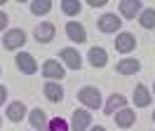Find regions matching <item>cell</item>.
Wrapping results in <instances>:
<instances>
[{
  "mask_svg": "<svg viewBox=\"0 0 155 131\" xmlns=\"http://www.w3.org/2000/svg\"><path fill=\"white\" fill-rule=\"evenodd\" d=\"M97 24H99V30H101V33H117L120 26H122V21H120V17H117L115 12L101 14V19H99Z\"/></svg>",
  "mask_w": 155,
  "mask_h": 131,
  "instance_id": "7a4b0ae2",
  "label": "cell"
},
{
  "mask_svg": "<svg viewBox=\"0 0 155 131\" xmlns=\"http://www.w3.org/2000/svg\"><path fill=\"white\" fill-rule=\"evenodd\" d=\"M5 98H7V89H5V87H2V84H0V105H2V103H5Z\"/></svg>",
  "mask_w": 155,
  "mask_h": 131,
  "instance_id": "484cf974",
  "label": "cell"
},
{
  "mask_svg": "<svg viewBox=\"0 0 155 131\" xmlns=\"http://www.w3.org/2000/svg\"><path fill=\"white\" fill-rule=\"evenodd\" d=\"M136 47V37L132 35V33H117L115 35V49L120 52V54H129L132 49Z\"/></svg>",
  "mask_w": 155,
  "mask_h": 131,
  "instance_id": "9c48e42d",
  "label": "cell"
},
{
  "mask_svg": "<svg viewBox=\"0 0 155 131\" xmlns=\"http://www.w3.org/2000/svg\"><path fill=\"white\" fill-rule=\"evenodd\" d=\"M59 59H64V63H66L71 70H80V68H82V56L78 54V49H73V47L61 49V52H59Z\"/></svg>",
  "mask_w": 155,
  "mask_h": 131,
  "instance_id": "52a82bcc",
  "label": "cell"
},
{
  "mask_svg": "<svg viewBox=\"0 0 155 131\" xmlns=\"http://www.w3.org/2000/svg\"><path fill=\"white\" fill-rule=\"evenodd\" d=\"M150 101H153V96H150V91H148V87H146V84H136V89H134V105H139V108H148Z\"/></svg>",
  "mask_w": 155,
  "mask_h": 131,
  "instance_id": "2e32d148",
  "label": "cell"
},
{
  "mask_svg": "<svg viewBox=\"0 0 155 131\" xmlns=\"http://www.w3.org/2000/svg\"><path fill=\"white\" fill-rule=\"evenodd\" d=\"M141 70V63L136 61V59H122L120 63H117V73L120 75H134Z\"/></svg>",
  "mask_w": 155,
  "mask_h": 131,
  "instance_id": "d6986e66",
  "label": "cell"
},
{
  "mask_svg": "<svg viewBox=\"0 0 155 131\" xmlns=\"http://www.w3.org/2000/svg\"><path fill=\"white\" fill-rule=\"evenodd\" d=\"M143 12V5L139 2V0H122L120 2V14L125 19H134V17H139Z\"/></svg>",
  "mask_w": 155,
  "mask_h": 131,
  "instance_id": "7c38bea8",
  "label": "cell"
},
{
  "mask_svg": "<svg viewBox=\"0 0 155 131\" xmlns=\"http://www.w3.org/2000/svg\"><path fill=\"white\" fill-rule=\"evenodd\" d=\"M14 63H17V68H19L21 73H26V75L38 73V63H35L33 54H28V52H19L17 59H14Z\"/></svg>",
  "mask_w": 155,
  "mask_h": 131,
  "instance_id": "5b68a950",
  "label": "cell"
},
{
  "mask_svg": "<svg viewBox=\"0 0 155 131\" xmlns=\"http://www.w3.org/2000/svg\"><path fill=\"white\" fill-rule=\"evenodd\" d=\"M89 5H92V7H101V5H106L108 0H87Z\"/></svg>",
  "mask_w": 155,
  "mask_h": 131,
  "instance_id": "d4e9b609",
  "label": "cell"
},
{
  "mask_svg": "<svg viewBox=\"0 0 155 131\" xmlns=\"http://www.w3.org/2000/svg\"><path fill=\"white\" fill-rule=\"evenodd\" d=\"M42 75L47 77L49 82H59V80L64 77V66L59 63L57 59H47L45 66H42Z\"/></svg>",
  "mask_w": 155,
  "mask_h": 131,
  "instance_id": "8992f818",
  "label": "cell"
},
{
  "mask_svg": "<svg viewBox=\"0 0 155 131\" xmlns=\"http://www.w3.org/2000/svg\"><path fill=\"white\" fill-rule=\"evenodd\" d=\"M89 131H106V129H104V126H92Z\"/></svg>",
  "mask_w": 155,
  "mask_h": 131,
  "instance_id": "4316f807",
  "label": "cell"
},
{
  "mask_svg": "<svg viewBox=\"0 0 155 131\" xmlns=\"http://www.w3.org/2000/svg\"><path fill=\"white\" fill-rule=\"evenodd\" d=\"M153 120H155V110H153Z\"/></svg>",
  "mask_w": 155,
  "mask_h": 131,
  "instance_id": "83f0119b",
  "label": "cell"
},
{
  "mask_svg": "<svg viewBox=\"0 0 155 131\" xmlns=\"http://www.w3.org/2000/svg\"><path fill=\"white\" fill-rule=\"evenodd\" d=\"M54 33H57V28L52 26L49 21H42V24H38V26H35V30H33L35 40H38V42H42V45L52 42V40H54Z\"/></svg>",
  "mask_w": 155,
  "mask_h": 131,
  "instance_id": "ba28073f",
  "label": "cell"
},
{
  "mask_svg": "<svg viewBox=\"0 0 155 131\" xmlns=\"http://www.w3.org/2000/svg\"><path fill=\"white\" fill-rule=\"evenodd\" d=\"M2 28H7V14L5 12H0V30Z\"/></svg>",
  "mask_w": 155,
  "mask_h": 131,
  "instance_id": "cb8c5ba5",
  "label": "cell"
},
{
  "mask_svg": "<svg viewBox=\"0 0 155 131\" xmlns=\"http://www.w3.org/2000/svg\"><path fill=\"white\" fill-rule=\"evenodd\" d=\"M113 117H115V124L120 126V129H129V126H132V124L136 122L134 110H129V108H122V110H117Z\"/></svg>",
  "mask_w": 155,
  "mask_h": 131,
  "instance_id": "5bb4252c",
  "label": "cell"
},
{
  "mask_svg": "<svg viewBox=\"0 0 155 131\" xmlns=\"http://www.w3.org/2000/svg\"><path fill=\"white\" fill-rule=\"evenodd\" d=\"M61 9H64V14H68V17H75V14H80L82 5H80L78 0H64V2H61Z\"/></svg>",
  "mask_w": 155,
  "mask_h": 131,
  "instance_id": "7402d4cb",
  "label": "cell"
},
{
  "mask_svg": "<svg viewBox=\"0 0 155 131\" xmlns=\"http://www.w3.org/2000/svg\"><path fill=\"white\" fill-rule=\"evenodd\" d=\"M52 9V0H31V12L35 17H42Z\"/></svg>",
  "mask_w": 155,
  "mask_h": 131,
  "instance_id": "ffe728a7",
  "label": "cell"
},
{
  "mask_svg": "<svg viewBox=\"0 0 155 131\" xmlns=\"http://www.w3.org/2000/svg\"><path fill=\"white\" fill-rule=\"evenodd\" d=\"M66 35H68V40L82 45V42L87 40V30H85L82 24H78V21H68V24H66Z\"/></svg>",
  "mask_w": 155,
  "mask_h": 131,
  "instance_id": "8fae6325",
  "label": "cell"
},
{
  "mask_svg": "<svg viewBox=\"0 0 155 131\" xmlns=\"http://www.w3.org/2000/svg\"><path fill=\"white\" fill-rule=\"evenodd\" d=\"M153 131H155V129H153Z\"/></svg>",
  "mask_w": 155,
  "mask_h": 131,
  "instance_id": "4dcf8cb0",
  "label": "cell"
},
{
  "mask_svg": "<svg viewBox=\"0 0 155 131\" xmlns=\"http://www.w3.org/2000/svg\"><path fill=\"white\" fill-rule=\"evenodd\" d=\"M139 24H141L143 28H155V9L153 7L143 9V12L139 14Z\"/></svg>",
  "mask_w": 155,
  "mask_h": 131,
  "instance_id": "44dd1931",
  "label": "cell"
},
{
  "mask_svg": "<svg viewBox=\"0 0 155 131\" xmlns=\"http://www.w3.org/2000/svg\"><path fill=\"white\" fill-rule=\"evenodd\" d=\"M0 124H2V117H0Z\"/></svg>",
  "mask_w": 155,
  "mask_h": 131,
  "instance_id": "f1b7e54d",
  "label": "cell"
},
{
  "mask_svg": "<svg viewBox=\"0 0 155 131\" xmlns=\"http://www.w3.org/2000/svg\"><path fill=\"white\" fill-rule=\"evenodd\" d=\"M47 131H68V122L61 120V117H54V120H49Z\"/></svg>",
  "mask_w": 155,
  "mask_h": 131,
  "instance_id": "603a6c76",
  "label": "cell"
},
{
  "mask_svg": "<svg viewBox=\"0 0 155 131\" xmlns=\"http://www.w3.org/2000/svg\"><path fill=\"white\" fill-rule=\"evenodd\" d=\"M87 59H89V63L94 66V68H104V66L108 63V52L104 49V47H92L89 54H87Z\"/></svg>",
  "mask_w": 155,
  "mask_h": 131,
  "instance_id": "4fadbf2b",
  "label": "cell"
},
{
  "mask_svg": "<svg viewBox=\"0 0 155 131\" xmlns=\"http://www.w3.org/2000/svg\"><path fill=\"white\" fill-rule=\"evenodd\" d=\"M153 91H155V84H153Z\"/></svg>",
  "mask_w": 155,
  "mask_h": 131,
  "instance_id": "f546056e",
  "label": "cell"
},
{
  "mask_svg": "<svg viewBox=\"0 0 155 131\" xmlns=\"http://www.w3.org/2000/svg\"><path fill=\"white\" fill-rule=\"evenodd\" d=\"M42 94L47 96V101L61 103V98H64V87H61L59 82H47L45 87H42Z\"/></svg>",
  "mask_w": 155,
  "mask_h": 131,
  "instance_id": "9a60e30c",
  "label": "cell"
},
{
  "mask_svg": "<svg viewBox=\"0 0 155 131\" xmlns=\"http://www.w3.org/2000/svg\"><path fill=\"white\" fill-rule=\"evenodd\" d=\"M28 122H31V126L35 131H47V126H49L47 112L40 110V108H33V110L28 112Z\"/></svg>",
  "mask_w": 155,
  "mask_h": 131,
  "instance_id": "30bf717a",
  "label": "cell"
},
{
  "mask_svg": "<svg viewBox=\"0 0 155 131\" xmlns=\"http://www.w3.org/2000/svg\"><path fill=\"white\" fill-rule=\"evenodd\" d=\"M5 115H7L10 122H21L24 117H26V105H24L21 101H14V103L7 105V112H5Z\"/></svg>",
  "mask_w": 155,
  "mask_h": 131,
  "instance_id": "ac0fdd59",
  "label": "cell"
},
{
  "mask_svg": "<svg viewBox=\"0 0 155 131\" xmlns=\"http://www.w3.org/2000/svg\"><path fill=\"white\" fill-rule=\"evenodd\" d=\"M89 124H92V115H89V110H73V115H71V129L73 131H87Z\"/></svg>",
  "mask_w": 155,
  "mask_h": 131,
  "instance_id": "3957f363",
  "label": "cell"
},
{
  "mask_svg": "<svg viewBox=\"0 0 155 131\" xmlns=\"http://www.w3.org/2000/svg\"><path fill=\"white\" fill-rule=\"evenodd\" d=\"M125 103H127V98L122 94H113V96L106 101V105H104V112H106V115H115L117 110L125 108Z\"/></svg>",
  "mask_w": 155,
  "mask_h": 131,
  "instance_id": "e0dca14e",
  "label": "cell"
},
{
  "mask_svg": "<svg viewBox=\"0 0 155 131\" xmlns=\"http://www.w3.org/2000/svg\"><path fill=\"white\" fill-rule=\"evenodd\" d=\"M78 101L82 105H87L89 110H99L101 108V94H99L97 87H82L78 91Z\"/></svg>",
  "mask_w": 155,
  "mask_h": 131,
  "instance_id": "6da1fadb",
  "label": "cell"
},
{
  "mask_svg": "<svg viewBox=\"0 0 155 131\" xmlns=\"http://www.w3.org/2000/svg\"><path fill=\"white\" fill-rule=\"evenodd\" d=\"M24 42H26V33L21 28H10L2 35V45L7 49H19V47H24Z\"/></svg>",
  "mask_w": 155,
  "mask_h": 131,
  "instance_id": "277c9868",
  "label": "cell"
}]
</instances>
